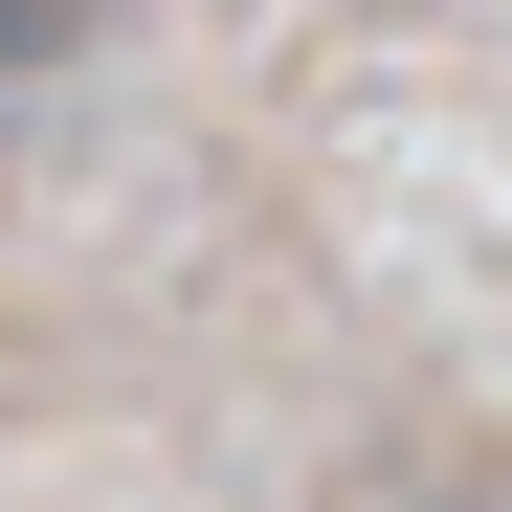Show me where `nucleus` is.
Masks as SVG:
<instances>
[{
    "label": "nucleus",
    "instance_id": "1",
    "mask_svg": "<svg viewBox=\"0 0 512 512\" xmlns=\"http://www.w3.org/2000/svg\"><path fill=\"white\" fill-rule=\"evenodd\" d=\"M90 23H112V0H0V90H23V67H67Z\"/></svg>",
    "mask_w": 512,
    "mask_h": 512
}]
</instances>
